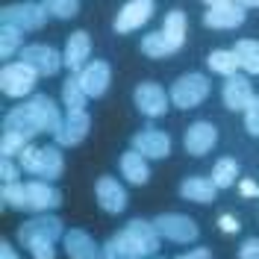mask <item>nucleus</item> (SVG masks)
<instances>
[{"instance_id":"c85d7f7f","label":"nucleus","mask_w":259,"mask_h":259,"mask_svg":"<svg viewBox=\"0 0 259 259\" xmlns=\"http://www.w3.org/2000/svg\"><path fill=\"white\" fill-rule=\"evenodd\" d=\"M0 200L6 209H30V200H27V186L24 183H3V192H0Z\"/></svg>"},{"instance_id":"0eeeda50","label":"nucleus","mask_w":259,"mask_h":259,"mask_svg":"<svg viewBox=\"0 0 259 259\" xmlns=\"http://www.w3.org/2000/svg\"><path fill=\"white\" fill-rule=\"evenodd\" d=\"M48 9L45 3H12L0 12V24L3 27H18V30H41L48 21Z\"/></svg>"},{"instance_id":"393cba45","label":"nucleus","mask_w":259,"mask_h":259,"mask_svg":"<svg viewBox=\"0 0 259 259\" xmlns=\"http://www.w3.org/2000/svg\"><path fill=\"white\" fill-rule=\"evenodd\" d=\"M236 59H239V68L247 71V74H259V41H250V38H242L236 41Z\"/></svg>"},{"instance_id":"e433bc0d","label":"nucleus","mask_w":259,"mask_h":259,"mask_svg":"<svg viewBox=\"0 0 259 259\" xmlns=\"http://www.w3.org/2000/svg\"><path fill=\"white\" fill-rule=\"evenodd\" d=\"M239 259H259V239H247L239 247Z\"/></svg>"},{"instance_id":"5701e85b","label":"nucleus","mask_w":259,"mask_h":259,"mask_svg":"<svg viewBox=\"0 0 259 259\" xmlns=\"http://www.w3.org/2000/svg\"><path fill=\"white\" fill-rule=\"evenodd\" d=\"M121 174H124L127 183H133V186H145L147 180H150V165H147V159L139 150H127V153L121 156Z\"/></svg>"},{"instance_id":"a18cd8bd","label":"nucleus","mask_w":259,"mask_h":259,"mask_svg":"<svg viewBox=\"0 0 259 259\" xmlns=\"http://www.w3.org/2000/svg\"><path fill=\"white\" fill-rule=\"evenodd\" d=\"M147 259H162V256H147Z\"/></svg>"},{"instance_id":"9d476101","label":"nucleus","mask_w":259,"mask_h":259,"mask_svg":"<svg viewBox=\"0 0 259 259\" xmlns=\"http://www.w3.org/2000/svg\"><path fill=\"white\" fill-rule=\"evenodd\" d=\"M133 100H136V109H139L142 115H147V118H159V115H165L171 97L165 95V89H162L159 82L147 80V82H139V85H136Z\"/></svg>"},{"instance_id":"7ed1b4c3","label":"nucleus","mask_w":259,"mask_h":259,"mask_svg":"<svg viewBox=\"0 0 259 259\" xmlns=\"http://www.w3.org/2000/svg\"><path fill=\"white\" fill-rule=\"evenodd\" d=\"M18 162H21V168H24L27 174H32V177H38V180H48V183L59 180L62 171H65L62 153H59V147H53V145H48V147L27 145L24 153L18 156Z\"/></svg>"},{"instance_id":"cd10ccee","label":"nucleus","mask_w":259,"mask_h":259,"mask_svg":"<svg viewBox=\"0 0 259 259\" xmlns=\"http://www.w3.org/2000/svg\"><path fill=\"white\" fill-rule=\"evenodd\" d=\"M206 65H209L215 74H221V77L239 74V59H236L233 50H212L209 56H206Z\"/></svg>"},{"instance_id":"ddd939ff","label":"nucleus","mask_w":259,"mask_h":259,"mask_svg":"<svg viewBox=\"0 0 259 259\" xmlns=\"http://www.w3.org/2000/svg\"><path fill=\"white\" fill-rule=\"evenodd\" d=\"M183 145H186V153H192V156H206L218 145V130L212 121H194L183 136Z\"/></svg>"},{"instance_id":"a211bd4d","label":"nucleus","mask_w":259,"mask_h":259,"mask_svg":"<svg viewBox=\"0 0 259 259\" xmlns=\"http://www.w3.org/2000/svg\"><path fill=\"white\" fill-rule=\"evenodd\" d=\"M89 56H92V38L85 30H77L68 35L65 41V50H62V59H65V68L71 74H80L82 68L89 65Z\"/></svg>"},{"instance_id":"a878e982","label":"nucleus","mask_w":259,"mask_h":259,"mask_svg":"<svg viewBox=\"0 0 259 259\" xmlns=\"http://www.w3.org/2000/svg\"><path fill=\"white\" fill-rule=\"evenodd\" d=\"M162 32L171 38V45L174 48H183L186 45V15L180 12V9H171L168 15H165V24H162Z\"/></svg>"},{"instance_id":"6e6552de","label":"nucleus","mask_w":259,"mask_h":259,"mask_svg":"<svg viewBox=\"0 0 259 259\" xmlns=\"http://www.w3.org/2000/svg\"><path fill=\"white\" fill-rule=\"evenodd\" d=\"M35 80H38V74L32 68H27L24 62H9L0 71V92L6 97H27L32 95Z\"/></svg>"},{"instance_id":"f8f14e48","label":"nucleus","mask_w":259,"mask_h":259,"mask_svg":"<svg viewBox=\"0 0 259 259\" xmlns=\"http://www.w3.org/2000/svg\"><path fill=\"white\" fill-rule=\"evenodd\" d=\"M156 12V3L153 0H130L121 6V12L115 18V32H133L142 30V24H147Z\"/></svg>"},{"instance_id":"f704fd0d","label":"nucleus","mask_w":259,"mask_h":259,"mask_svg":"<svg viewBox=\"0 0 259 259\" xmlns=\"http://www.w3.org/2000/svg\"><path fill=\"white\" fill-rule=\"evenodd\" d=\"M21 174H24V168H21V162H12V159H0V180L3 183H21Z\"/></svg>"},{"instance_id":"4468645a","label":"nucleus","mask_w":259,"mask_h":259,"mask_svg":"<svg viewBox=\"0 0 259 259\" xmlns=\"http://www.w3.org/2000/svg\"><path fill=\"white\" fill-rule=\"evenodd\" d=\"M133 150H139L145 159H165L171 153V136L156 127H147L133 136Z\"/></svg>"},{"instance_id":"6ab92c4d","label":"nucleus","mask_w":259,"mask_h":259,"mask_svg":"<svg viewBox=\"0 0 259 259\" xmlns=\"http://www.w3.org/2000/svg\"><path fill=\"white\" fill-rule=\"evenodd\" d=\"M62 244H65L68 259H100V253H103V247H100L85 230H68Z\"/></svg>"},{"instance_id":"2eb2a0df","label":"nucleus","mask_w":259,"mask_h":259,"mask_svg":"<svg viewBox=\"0 0 259 259\" xmlns=\"http://www.w3.org/2000/svg\"><path fill=\"white\" fill-rule=\"evenodd\" d=\"M77 80H80L82 92L89 97H103L106 89H109V82H112V68H109V62H103V59H95V62H89L77 74Z\"/></svg>"},{"instance_id":"20e7f679","label":"nucleus","mask_w":259,"mask_h":259,"mask_svg":"<svg viewBox=\"0 0 259 259\" xmlns=\"http://www.w3.org/2000/svg\"><path fill=\"white\" fill-rule=\"evenodd\" d=\"M153 227H156V233H159L162 239L177 242V244L197 242V236H200L197 221L189 218V215H180V212H162V215H156L153 218Z\"/></svg>"},{"instance_id":"1a4fd4ad","label":"nucleus","mask_w":259,"mask_h":259,"mask_svg":"<svg viewBox=\"0 0 259 259\" xmlns=\"http://www.w3.org/2000/svg\"><path fill=\"white\" fill-rule=\"evenodd\" d=\"M18 59L27 65V68H32L38 77H53V74L65 65L62 53L48 48V45H24L21 53H18Z\"/></svg>"},{"instance_id":"58836bf2","label":"nucleus","mask_w":259,"mask_h":259,"mask_svg":"<svg viewBox=\"0 0 259 259\" xmlns=\"http://www.w3.org/2000/svg\"><path fill=\"white\" fill-rule=\"evenodd\" d=\"M100 259H124V256L118 253V247H115V242L109 239V242L103 244V253H100Z\"/></svg>"},{"instance_id":"a19ab883","label":"nucleus","mask_w":259,"mask_h":259,"mask_svg":"<svg viewBox=\"0 0 259 259\" xmlns=\"http://www.w3.org/2000/svg\"><path fill=\"white\" fill-rule=\"evenodd\" d=\"M177 259H209V250L206 247H197V250H189V253H180Z\"/></svg>"},{"instance_id":"412c9836","label":"nucleus","mask_w":259,"mask_h":259,"mask_svg":"<svg viewBox=\"0 0 259 259\" xmlns=\"http://www.w3.org/2000/svg\"><path fill=\"white\" fill-rule=\"evenodd\" d=\"M224 106L227 109H233V112H239V109H247V103L253 100V85L247 77L242 74H233V77H227L224 82Z\"/></svg>"},{"instance_id":"37998d69","label":"nucleus","mask_w":259,"mask_h":259,"mask_svg":"<svg viewBox=\"0 0 259 259\" xmlns=\"http://www.w3.org/2000/svg\"><path fill=\"white\" fill-rule=\"evenodd\" d=\"M236 3H239L242 9H256L259 6V0H236Z\"/></svg>"},{"instance_id":"c756f323","label":"nucleus","mask_w":259,"mask_h":259,"mask_svg":"<svg viewBox=\"0 0 259 259\" xmlns=\"http://www.w3.org/2000/svg\"><path fill=\"white\" fill-rule=\"evenodd\" d=\"M24 48V30L18 27H0V59H12Z\"/></svg>"},{"instance_id":"f257e3e1","label":"nucleus","mask_w":259,"mask_h":259,"mask_svg":"<svg viewBox=\"0 0 259 259\" xmlns=\"http://www.w3.org/2000/svg\"><path fill=\"white\" fill-rule=\"evenodd\" d=\"M62 127V115L59 106L48 95H32L27 103H21L15 109L3 115V133H21L27 139L35 136H56Z\"/></svg>"},{"instance_id":"4be33fe9","label":"nucleus","mask_w":259,"mask_h":259,"mask_svg":"<svg viewBox=\"0 0 259 259\" xmlns=\"http://www.w3.org/2000/svg\"><path fill=\"white\" fill-rule=\"evenodd\" d=\"M215 183L206 177H186L180 183V197L192 200V203H212L215 200Z\"/></svg>"},{"instance_id":"dca6fc26","label":"nucleus","mask_w":259,"mask_h":259,"mask_svg":"<svg viewBox=\"0 0 259 259\" xmlns=\"http://www.w3.org/2000/svg\"><path fill=\"white\" fill-rule=\"evenodd\" d=\"M89 130H92L89 112L85 109H74V112H68L62 118V127H59V133L53 139H56V145H62V147H74L89 136Z\"/></svg>"},{"instance_id":"72a5a7b5","label":"nucleus","mask_w":259,"mask_h":259,"mask_svg":"<svg viewBox=\"0 0 259 259\" xmlns=\"http://www.w3.org/2000/svg\"><path fill=\"white\" fill-rule=\"evenodd\" d=\"M244 127H247V133L253 136V139H259V97L253 95V100L247 103V109H244Z\"/></svg>"},{"instance_id":"79ce46f5","label":"nucleus","mask_w":259,"mask_h":259,"mask_svg":"<svg viewBox=\"0 0 259 259\" xmlns=\"http://www.w3.org/2000/svg\"><path fill=\"white\" fill-rule=\"evenodd\" d=\"M239 186H242V194H247V197H256L259 194V186L256 183H250V180H242Z\"/></svg>"},{"instance_id":"473e14b6","label":"nucleus","mask_w":259,"mask_h":259,"mask_svg":"<svg viewBox=\"0 0 259 259\" xmlns=\"http://www.w3.org/2000/svg\"><path fill=\"white\" fill-rule=\"evenodd\" d=\"M45 3V9H48L53 18H59V21H68V18H74L80 12V0H41Z\"/></svg>"},{"instance_id":"aec40b11","label":"nucleus","mask_w":259,"mask_h":259,"mask_svg":"<svg viewBox=\"0 0 259 259\" xmlns=\"http://www.w3.org/2000/svg\"><path fill=\"white\" fill-rule=\"evenodd\" d=\"M203 24L209 30H236V27L244 24V9L236 0L233 3H224V6H212V9H206V15H203Z\"/></svg>"},{"instance_id":"f03ea898","label":"nucleus","mask_w":259,"mask_h":259,"mask_svg":"<svg viewBox=\"0 0 259 259\" xmlns=\"http://www.w3.org/2000/svg\"><path fill=\"white\" fill-rule=\"evenodd\" d=\"M159 233H156V227L153 221H142V218H136V221H130L118 236H112L115 247H118V253L124 259H147V256H156V250H159Z\"/></svg>"},{"instance_id":"b1692460","label":"nucleus","mask_w":259,"mask_h":259,"mask_svg":"<svg viewBox=\"0 0 259 259\" xmlns=\"http://www.w3.org/2000/svg\"><path fill=\"white\" fill-rule=\"evenodd\" d=\"M142 53L150 56V59H165V56L177 53V48L171 45V38H168L165 32L156 30V32H147L145 38H142Z\"/></svg>"},{"instance_id":"7c9ffc66","label":"nucleus","mask_w":259,"mask_h":259,"mask_svg":"<svg viewBox=\"0 0 259 259\" xmlns=\"http://www.w3.org/2000/svg\"><path fill=\"white\" fill-rule=\"evenodd\" d=\"M236 180H239V165H236V159H218L215 162V168H212V183H215V189H230V186H236Z\"/></svg>"},{"instance_id":"423d86ee","label":"nucleus","mask_w":259,"mask_h":259,"mask_svg":"<svg viewBox=\"0 0 259 259\" xmlns=\"http://www.w3.org/2000/svg\"><path fill=\"white\" fill-rule=\"evenodd\" d=\"M18 242L24 244V247H30L35 239H48V242H59L65 239V227L62 221L56 218V215H50V212H41V215H35L30 221H24V224L18 227Z\"/></svg>"},{"instance_id":"ea45409f","label":"nucleus","mask_w":259,"mask_h":259,"mask_svg":"<svg viewBox=\"0 0 259 259\" xmlns=\"http://www.w3.org/2000/svg\"><path fill=\"white\" fill-rule=\"evenodd\" d=\"M0 259H21V256H18V250L9 242H0Z\"/></svg>"},{"instance_id":"c03bdc74","label":"nucleus","mask_w":259,"mask_h":259,"mask_svg":"<svg viewBox=\"0 0 259 259\" xmlns=\"http://www.w3.org/2000/svg\"><path fill=\"white\" fill-rule=\"evenodd\" d=\"M203 3L212 9V6H224V3H233V0H203Z\"/></svg>"},{"instance_id":"9b49d317","label":"nucleus","mask_w":259,"mask_h":259,"mask_svg":"<svg viewBox=\"0 0 259 259\" xmlns=\"http://www.w3.org/2000/svg\"><path fill=\"white\" fill-rule=\"evenodd\" d=\"M27 186V200H30V212L41 215V212H53L62 206V192L48 183V180H30Z\"/></svg>"},{"instance_id":"bb28decb","label":"nucleus","mask_w":259,"mask_h":259,"mask_svg":"<svg viewBox=\"0 0 259 259\" xmlns=\"http://www.w3.org/2000/svg\"><path fill=\"white\" fill-rule=\"evenodd\" d=\"M85 103H89V95L82 92V85L77 77H68L62 82V106L68 112H74V109H85Z\"/></svg>"},{"instance_id":"4c0bfd02","label":"nucleus","mask_w":259,"mask_h":259,"mask_svg":"<svg viewBox=\"0 0 259 259\" xmlns=\"http://www.w3.org/2000/svg\"><path fill=\"white\" fill-rule=\"evenodd\" d=\"M218 224H221V230H224V233H239V218H233V215H221V221H218Z\"/></svg>"},{"instance_id":"2f4dec72","label":"nucleus","mask_w":259,"mask_h":259,"mask_svg":"<svg viewBox=\"0 0 259 259\" xmlns=\"http://www.w3.org/2000/svg\"><path fill=\"white\" fill-rule=\"evenodd\" d=\"M27 145H30L27 136H21V133H3V139H0V153H3L6 159H12V156H21Z\"/></svg>"},{"instance_id":"39448f33","label":"nucleus","mask_w":259,"mask_h":259,"mask_svg":"<svg viewBox=\"0 0 259 259\" xmlns=\"http://www.w3.org/2000/svg\"><path fill=\"white\" fill-rule=\"evenodd\" d=\"M209 80L203 77V74H183L174 85H171V103L177 106V109H194V106H200L206 97H209Z\"/></svg>"},{"instance_id":"c9c22d12","label":"nucleus","mask_w":259,"mask_h":259,"mask_svg":"<svg viewBox=\"0 0 259 259\" xmlns=\"http://www.w3.org/2000/svg\"><path fill=\"white\" fill-rule=\"evenodd\" d=\"M27 250L32 253V259H56V247H53V242H48V239H35Z\"/></svg>"},{"instance_id":"f3484780","label":"nucleus","mask_w":259,"mask_h":259,"mask_svg":"<svg viewBox=\"0 0 259 259\" xmlns=\"http://www.w3.org/2000/svg\"><path fill=\"white\" fill-rule=\"evenodd\" d=\"M95 197H97V203H100V209L103 212L118 215V212L127 209V189H124L115 177H97Z\"/></svg>"}]
</instances>
